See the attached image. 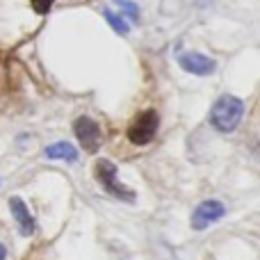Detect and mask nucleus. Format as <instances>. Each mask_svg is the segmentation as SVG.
<instances>
[{
	"mask_svg": "<svg viewBox=\"0 0 260 260\" xmlns=\"http://www.w3.org/2000/svg\"><path fill=\"white\" fill-rule=\"evenodd\" d=\"M244 114V103L235 96L226 94L221 99H217V103L210 110V123L215 126L219 133H233L240 126Z\"/></svg>",
	"mask_w": 260,
	"mask_h": 260,
	"instance_id": "1",
	"label": "nucleus"
},
{
	"mask_svg": "<svg viewBox=\"0 0 260 260\" xmlns=\"http://www.w3.org/2000/svg\"><path fill=\"white\" fill-rule=\"evenodd\" d=\"M94 176L96 180H99L101 185H103V189L108 194H112V197L121 199V201H135V192L128 187H123L121 183H119V169L112 165L110 160H105V157H101V160H96L94 165Z\"/></svg>",
	"mask_w": 260,
	"mask_h": 260,
	"instance_id": "2",
	"label": "nucleus"
},
{
	"mask_svg": "<svg viewBox=\"0 0 260 260\" xmlns=\"http://www.w3.org/2000/svg\"><path fill=\"white\" fill-rule=\"evenodd\" d=\"M155 130H157V114L153 110H146V112L137 114V119L130 123L128 139L135 146H144V144H148L155 137Z\"/></svg>",
	"mask_w": 260,
	"mask_h": 260,
	"instance_id": "3",
	"label": "nucleus"
},
{
	"mask_svg": "<svg viewBox=\"0 0 260 260\" xmlns=\"http://www.w3.org/2000/svg\"><path fill=\"white\" fill-rule=\"evenodd\" d=\"M73 133H76L78 142L82 144L87 153H96L101 146V128L94 119L89 117H78L73 123Z\"/></svg>",
	"mask_w": 260,
	"mask_h": 260,
	"instance_id": "4",
	"label": "nucleus"
},
{
	"mask_svg": "<svg viewBox=\"0 0 260 260\" xmlns=\"http://www.w3.org/2000/svg\"><path fill=\"white\" fill-rule=\"evenodd\" d=\"M224 212H226L224 203H219V201H203V203H199V208L194 210L192 226L197 231H203V229H208L210 224H215L217 219H221V217H224Z\"/></svg>",
	"mask_w": 260,
	"mask_h": 260,
	"instance_id": "5",
	"label": "nucleus"
},
{
	"mask_svg": "<svg viewBox=\"0 0 260 260\" xmlns=\"http://www.w3.org/2000/svg\"><path fill=\"white\" fill-rule=\"evenodd\" d=\"M180 67L185 69L187 73H194V76H208V73L215 71V59L206 57V55H199V53H183L178 57Z\"/></svg>",
	"mask_w": 260,
	"mask_h": 260,
	"instance_id": "6",
	"label": "nucleus"
},
{
	"mask_svg": "<svg viewBox=\"0 0 260 260\" xmlns=\"http://www.w3.org/2000/svg\"><path fill=\"white\" fill-rule=\"evenodd\" d=\"M9 208H12L14 219L18 221V231H21V235L30 238V235L35 233V217L30 215L25 201H23L21 197H12V199H9Z\"/></svg>",
	"mask_w": 260,
	"mask_h": 260,
	"instance_id": "7",
	"label": "nucleus"
},
{
	"mask_svg": "<svg viewBox=\"0 0 260 260\" xmlns=\"http://www.w3.org/2000/svg\"><path fill=\"white\" fill-rule=\"evenodd\" d=\"M46 157H48V160L76 162L78 160V151L69 142H57V144H50V146L46 148Z\"/></svg>",
	"mask_w": 260,
	"mask_h": 260,
	"instance_id": "8",
	"label": "nucleus"
},
{
	"mask_svg": "<svg viewBox=\"0 0 260 260\" xmlns=\"http://www.w3.org/2000/svg\"><path fill=\"white\" fill-rule=\"evenodd\" d=\"M103 16H105V21H108L110 25H112L114 30L119 32V35H128V25L121 21V16H119V14H114V12H110V9H105Z\"/></svg>",
	"mask_w": 260,
	"mask_h": 260,
	"instance_id": "9",
	"label": "nucleus"
},
{
	"mask_svg": "<svg viewBox=\"0 0 260 260\" xmlns=\"http://www.w3.org/2000/svg\"><path fill=\"white\" fill-rule=\"evenodd\" d=\"M119 5L123 7V12L128 14V18H133L135 23L139 21V9H137V5H133V3H128V0H117Z\"/></svg>",
	"mask_w": 260,
	"mask_h": 260,
	"instance_id": "10",
	"label": "nucleus"
},
{
	"mask_svg": "<svg viewBox=\"0 0 260 260\" xmlns=\"http://www.w3.org/2000/svg\"><path fill=\"white\" fill-rule=\"evenodd\" d=\"M53 3L55 0H32V9L39 14H46L50 7H53Z\"/></svg>",
	"mask_w": 260,
	"mask_h": 260,
	"instance_id": "11",
	"label": "nucleus"
},
{
	"mask_svg": "<svg viewBox=\"0 0 260 260\" xmlns=\"http://www.w3.org/2000/svg\"><path fill=\"white\" fill-rule=\"evenodd\" d=\"M0 260H5V247L0 244Z\"/></svg>",
	"mask_w": 260,
	"mask_h": 260,
	"instance_id": "12",
	"label": "nucleus"
}]
</instances>
